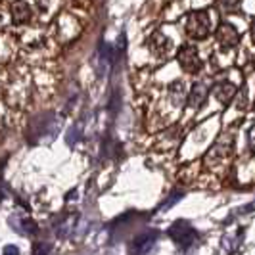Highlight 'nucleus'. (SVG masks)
Segmentation results:
<instances>
[{"label": "nucleus", "mask_w": 255, "mask_h": 255, "mask_svg": "<svg viewBox=\"0 0 255 255\" xmlns=\"http://www.w3.org/2000/svg\"><path fill=\"white\" fill-rule=\"evenodd\" d=\"M205 98H207V87H205L204 83H194L192 90L188 92L186 104H188V108H192V110H198L205 102Z\"/></svg>", "instance_id": "11"}, {"label": "nucleus", "mask_w": 255, "mask_h": 255, "mask_svg": "<svg viewBox=\"0 0 255 255\" xmlns=\"http://www.w3.org/2000/svg\"><path fill=\"white\" fill-rule=\"evenodd\" d=\"M167 234H169V238L177 244L179 248H182V250H188L192 244L196 242V238H198L196 229L190 227V223H186V221H177V223H173V225L169 227V230H167Z\"/></svg>", "instance_id": "2"}, {"label": "nucleus", "mask_w": 255, "mask_h": 255, "mask_svg": "<svg viewBox=\"0 0 255 255\" xmlns=\"http://www.w3.org/2000/svg\"><path fill=\"white\" fill-rule=\"evenodd\" d=\"M19 229L23 230L25 234H37L38 229H37V225H35V221H31L29 217H19Z\"/></svg>", "instance_id": "15"}, {"label": "nucleus", "mask_w": 255, "mask_h": 255, "mask_svg": "<svg viewBox=\"0 0 255 255\" xmlns=\"http://www.w3.org/2000/svg\"><path fill=\"white\" fill-rule=\"evenodd\" d=\"M232 148H234V134H230V132L221 134L215 140V144L209 148V152L205 153L204 165L207 169H213V171L225 167L232 155Z\"/></svg>", "instance_id": "1"}, {"label": "nucleus", "mask_w": 255, "mask_h": 255, "mask_svg": "<svg viewBox=\"0 0 255 255\" xmlns=\"http://www.w3.org/2000/svg\"><path fill=\"white\" fill-rule=\"evenodd\" d=\"M215 40H217V44L223 50H232V48L238 46L240 37H238V31L230 23H221L217 27V31H215Z\"/></svg>", "instance_id": "7"}, {"label": "nucleus", "mask_w": 255, "mask_h": 255, "mask_svg": "<svg viewBox=\"0 0 255 255\" xmlns=\"http://www.w3.org/2000/svg\"><path fill=\"white\" fill-rule=\"evenodd\" d=\"M148 46H150V52H152L155 58H159V60H163L167 58L171 50H173V42H171V38L165 37L161 31H153L150 38H148Z\"/></svg>", "instance_id": "6"}, {"label": "nucleus", "mask_w": 255, "mask_h": 255, "mask_svg": "<svg viewBox=\"0 0 255 255\" xmlns=\"http://www.w3.org/2000/svg\"><path fill=\"white\" fill-rule=\"evenodd\" d=\"M248 150L250 153H255V123L248 130Z\"/></svg>", "instance_id": "18"}, {"label": "nucleus", "mask_w": 255, "mask_h": 255, "mask_svg": "<svg viewBox=\"0 0 255 255\" xmlns=\"http://www.w3.org/2000/svg\"><path fill=\"white\" fill-rule=\"evenodd\" d=\"M77 223H79V213H69V215L62 217V223L58 225V236L60 238H67L75 230Z\"/></svg>", "instance_id": "14"}, {"label": "nucleus", "mask_w": 255, "mask_h": 255, "mask_svg": "<svg viewBox=\"0 0 255 255\" xmlns=\"http://www.w3.org/2000/svg\"><path fill=\"white\" fill-rule=\"evenodd\" d=\"M33 255H50V246L38 242L33 246Z\"/></svg>", "instance_id": "17"}, {"label": "nucleus", "mask_w": 255, "mask_h": 255, "mask_svg": "<svg viewBox=\"0 0 255 255\" xmlns=\"http://www.w3.org/2000/svg\"><path fill=\"white\" fill-rule=\"evenodd\" d=\"M179 127H173L171 130H167L165 134H161V138L157 142V150H163V152L173 150L179 144Z\"/></svg>", "instance_id": "13"}, {"label": "nucleus", "mask_w": 255, "mask_h": 255, "mask_svg": "<svg viewBox=\"0 0 255 255\" xmlns=\"http://www.w3.org/2000/svg\"><path fill=\"white\" fill-rule=\"evenodd\" d=\"M157 236H159V232L155 229H148V230H144V232H140V234L132 240V244H130L128 255H146L153 248Z\"/></svg>", "instance_id": "5"}, {"label": "nucleus", "mask_w": 255, "mask_h": 255, "mask_svg": "<svg viewBox=\"0 0 255 255\" xmlns=\"http://www.w3.org/2000/svg\"><path fill=\"white\" fill-rule=\"evenodd\" d=\"M248 106V87H244L240 92H238V102H236V108L238 110H246Z\"/></svg>", "instance_id": "16"}, {"label": "nucleus", "mask_w": 255, "mask_h": 255, "mask_svg": "<svg viewBox=\"0 0 255 255\" xmlns=\"http://www.w3.org/2000/svg\"><path fill=\"white\" fill-rule=\"evenodd\" d=\"M177 60H179V65L186 73H198L202 69V60H200L198 48L192 46V44H182L180 46Z\"/></svg>", "instance_id": "4"}, {"label": "nucleus", "mask_w": 255, "mask_h": 255, "mask_svg": "<svg viewBox=\"0 0 255 255\" xmlns=\"http://www.w3.org/2000/svg\"><path fill=\"white\" fill-rule=\"evenodd\" d=\"M58 25H60V37L64 38V40H69V38H73L77 33H79V23H77L75 19L69 15V13L60 15Z\"/></svg>", "instance_id": "9"}, {"label": "nucleus", "mask_w": 255, "mask_h": 255, "mask_svg": "<svg viewBox=\"0 0 255 255\" xmlns=\"http://www.w3.org/2000/svg\"><path fill=\"white\" fill-rule=\"evenodd\" d=\"M10 13H12V21L15 25H23L27 21H31L33 8L27 2H15V4H10Z\"/></svg>", "instance_id": "8"}, {"label": "nucleus", "mask_w": 255, "mask_h": 255, "mask_svg": "<svg viewBox=\"0 0 255 255\" xmlns=\"http://www.w3.org/2000/svg\"><path fill=\"white\" fill-rule=\"evenodd\" d=\"M169 98H171V102H173L175 108H182L184 106V100H188V94H186V87H184L182 81L171 83V87H169Z\"/></svg>", "instance_id": "12"}, {"label": "nucleus", "mask_w": 255, "mask_h": 255, "mask_svg": "<svg viewBox=\"0 0 255 255\" xmlns=\"http://www.w3.org/2000/svg\"><path fill=\"white\" fill-rule=\"evenodd\" d=\"M213 96L217 98L221 104H229L238 92H236V87L232 85V83H229V81H223V83H217L215 87H213Z\"/></svg>", "instance_id": "10"}, {"label": "nucleus", "mask_w": 255, "mask_h": 255, "mask_svg": "<svg viewBox=\"0 0 255 255\" xmlns=\"http://www.w3.org/2000/svg\"><path fill=\"white\" fill-rule=\"evenodd\" d=\"M179 198H182V192H177V194H173L171 198H167V202L161 205V209H169V207H173V205L179 202Z\"/></svg>", "instance_id": "19"}, {"label": "nucleus", "mask_w": 255, "mask_h": 255, "mask_svg": "<svg viewBox=\"0 0 255 255\" xmlns=\"http://www.w3.org/2000/svg\"><path fill=\"white\" fill-rule=\"evenodd\" d=\"M2 255H19V250H17V246H12V244H8V246H4V250H2Z\"/></svg>", "instance_id": "20"}, {"label": "nucleus", "mask_w": 255, "mask_h": 255, "mask_svg": "<svg viewBox=\"0 0 255 255\" xmlns=\"http://www.w3.org/2000/svg\"><path fill=\"white\" fill-rule=\"evenodd\" d=\"M186 35H190L192 38H205L209 35V29H211V21H209V15L207 12H190L186 21Z\"/></svg>", "instance_id": "3"}]
</instances>
